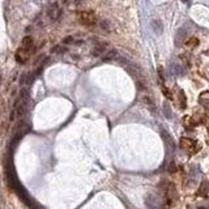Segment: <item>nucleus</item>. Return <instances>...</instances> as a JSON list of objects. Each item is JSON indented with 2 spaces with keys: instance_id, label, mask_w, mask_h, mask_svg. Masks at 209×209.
<instances>
[{
  "instance_id": "4",
  "label": "nucleus",
  "mask_w": 209,
  "mask_h": 209,
  "mask_svg": "<svg viewBox=\"0 0 209 209\" xmlns=\"http://www.w3.org/2000/svg\"><path fill=\"white\" fill-rule=\"evenodd\" d=\"M47 15H49V17L52 21H58L60 19V16H62V9L59 8L58 3L50 4L49 8H47Z\"/></svg>"
},
{
  "instance_id": "2",
  "label": "nucleus",
  "mask_w": 209,
  "mask_h": 209,
  "mask_svg": "<svg viewBox=\"0 0 209 209\" xmlns=\"http://www.w3.org/2000/svg\"><path fill=\"white\" fill-rule=\"evenodd\" d=\"M180 148L184 149L188 153H196L199 149V145L196 144V141H194L190 137H182L180 139Z\"/></svg>"
},
{
  "instance_id": "11",
  "label": "nucleus",
  "mask_w": 209,
  "mask_h": 209,
  "mask_svg": "<svg viewBox=\"0 0 209 209\" xmlns=\"http://www.w3.org/2000/svg\"><path fill=\"white\" fill-rule=\"evenodd\" d=\"M196 45H197V39L196 38H191L190 41H187V46H190V47H195Z\"/></svg>"
},
{
  "instance_id": "7",
  "label": "nucleus",
  "mask_w": 209,
  "mask_h": 209,
  "mask_svg": "<svg viewBox=\"0 0 209 209\" xmlns=\"http://www.w3.org/2000/svg\"><path fill=\"white\" fill-rule=\"evenodd\" d=\"M21 49L32 51L33 50V38L32 37H25L21 42Z\"/></svg>"
},
{
  "instance_id": "9",
  "label": "nucleus",
  "mask_w": 209,
  "mask_h": 209,
  "mask_svg": "<svg viewBox=\"0 0 209 209\" xmlns=\"http://www.w3.org/2000/svg\"><path fill=\"white\" fill-rule=\"evenodd\" d=\"M199 102L200 104H203L204 107L208 106V91H204V93L199 97Z\"/></svg>"
},
{
  "instance_id": "6",
  "label": "nucleus",
  "mask_w": 209,
  "mask_h": 209,
  "mask_svg": "<svg viewBox=\"0 0 209 209\" xmlns=\"http://www.w3.org/2000/svg\"><path fill=\"white\" fill-rule=\"evenodd\" d=\"M98 26L102 32H106V33H111L112 30H114V26H112L111 21H108V20H99Z\"/></svg>"
},
{
  "instance_id": "10",
  "label": "nucleus",
  "mask_w": 209,
  "mask_h": 209,
  "mask_svg": "<svg viewBox=\"0 0 209 209\" xmlns=\"http://www.w3.org/2000/svg\"><path fill=\"white\" fill-rule=\"evenodd\" d=\"M207 182H203V184L200 186V190H199V195L200 196H203V197H207Z\"/></svg>"
},
{
  "instance_id": "1",
  "label": "nucleus",
  "mask_w": 209,
  "mask_h": 209,
  "mask_svg": "<svg viewBox=\"0 0 209 209\" xmlns=\"http://www.w3.org/2000/svg\"><path fill=\"white\" fill-rule=\"evenodd\" d=\"M77 19H78V21H80V24L85 25V26H93L95 24H98V17L91 9L78 11L77 12Z\"/></svg>"
},
{
  "instance_id": "8",
  "label": "nucleus",
  "mask_w": 209,
  "mask_h": 209,
  "mask_svg": "<svg viewBox=\"0 0 209 209\" xmlns=\"http://www.w3.org/2000/svg\"><path fill=\"white\" fill-rule=\"evenodd\" d=\"M118 58V51L116 50H108L106 51V54L103 55V62H110Z\"/></svg>"
},
{
  "instance_id": "5",
  "label": "nucleus",
  "mask_w": 209,
  "mask_h": 209,
  "mask_svg": "<svg viewBox=\"0 0 209 209\" xmlns=\"http://www.w3.org/2000/svg\"><path fill=\"white\" fill-rule=\"evenodd\" d=\"M30 55H32V51H28V50H24V49H20L17 50L16 52V59H17V62H19L20 64H24L26 60H28L30 58Z\"/></svg>"
},
{
  "instance_id": "3",
  "label": "nucleus",
  "mask_w": 209,
  "mask_h": 209,
  "mask_svg": "<svg viewBox=\"0 0 209 209\" xmlns=\"http://www.w3.org/2000/svg\"><path fill=\"white\" fill-rule=\"evenodd\" d=\"M108 49V43L107 42H103V41H99V42H95L94 47L91 49V55L93 56H101L104 55L106 51Z\"/></svg>"
}]
</instances>
